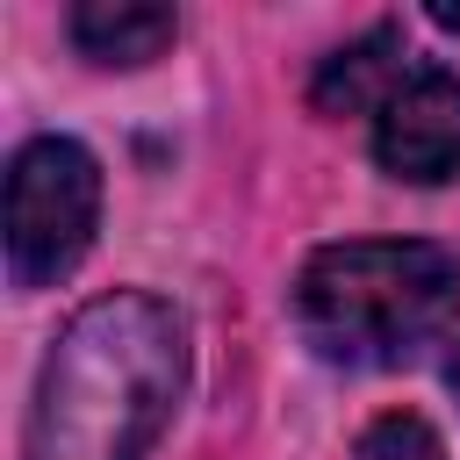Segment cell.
<instances>
[{
	"label": "cell",
	"instance_id": "obj_1",
	"mask_svg": "<svg viewBox=\"0 0 460 460\" xmlns=\"http://www.w3.org/2000/svg\"><path fill=\"white\" fill-rule=\"evenodd\" d=\"M187 388V323L144 288L93 295L43 352L22 460H144Z\"/></svg>",
	"mask_w": 460,
	"mask_h": 460
},
{
	"label": "cell",
	"instance_id": "obj_2",
	"mask_svg": "<svg viewBox=\"0 0 460 460\" xmlns=\"http://www.w3.org/2000/svg\"><path fill=\"white\" fill-rule=\"evenodd\" d=\"M460 295V259L424 237L323 244L295 273V331L331 367H402Z\"/></svg>",
	"mask_w": 460,
	"mask_h": 460
},
{
	"label": "cell",
	"instance_id": "obj_3",
	"mask_svg": "<svg viewBox=\"0 0 460 460\" xmlns=\"http://www.w3.org/2000/svg\"><path fill=\"white\" fill-rule=\"evenodd\" d=\"M101 223V165L79 137H29L7 165V280H65Z\"/></svg>",
	"mask_w": 460,
	"mask_h": 460
},
{
	"label": "cell",
	"instance_id": "obj_4",
	"mask_svg": "<svg viewBox=\"0 0 460 460\" xmlns=\"http://www.w3.org/2000/svg\"><path fill=\"white\" fill-rule=\"evenodd\" d=\"M374 158L388 180L431 187L460 172V72L417 65L374 115Z\"/></svg>",
	"mask_w": 460,
	"mask_h": 460
},
{
	"label": "cell",
	"instance_id": "obj_5",
	"mask_svg": "<svg viewBox=\"0 0 460 460\" xmlns=\"http://www.w3.org/2000/svg\"><path fill=\"white\" fill-rule=\"evenodd\" d=\"M410 72H417V65H410V50H402V22H381V29H367L359 43H345V50L323 58L309 101H316L323 115H367V108L381 115L388 93H395Z\"/></svg>",
	"mask_w": 460,
	"mask_h": 460
},
{
	"label": "cell",
	"instance_id": "obj_6",
	"mask_svg": "<svg viewBox=\"0 0 460 460\" xmlns=\"http://www.w3.org/2000/svg\"><path fill=\"white\" fill-rule=\"evenodd\" d=\"M65 29L93 65H151L180 36V14L172 7H144V0H86V7H72Z\"/></svg>",
	"mask_w": 460,
	"mask_h": 460
},
{
	"label": "cell",
	"instance_id": "obj_7",
	"mask_svg": "<svg viewBox=\"0 0 460 460\" xmlns=\"http://www.w3.org/2000/svg\"><path fill=\"white\" fill-rule=\"evenodd\" d=\"M352 460H446V446H438V431L417 410H388V417H374L359 431Z\"/></svg>",
	"mask_w": 460,
	"mask_h": 460
},
{
	"label": "cell",
	"instance_id": "obj_8",
	"mask_svg": "<svg viewBox=\"0 0 460 460\" xmlns=\"http://www.w3.org/2000/svg\"><path fill=\"white\" fill-rule=\"evenodd\" d=\"M446 388L460 395V338H453V352H446Z\"/></svg>",
	"mask_w": 460,
	"mask_h": 460
},
{
	"label": "cell",
	"instance_id": "obj_9",
	"mask_svg": "<svg viewBox=\"0 0 460 460\" xmlns=\"http://www.w3.org/2000/svg\"><path fill=\"white\" fill-rule=\"evenodd\" d=\"M431 22H438V29H453V36H460V7H431Z\"/></svg>",
	"mask_w": 460,
	"mask_h": 460
}]
</instances>
